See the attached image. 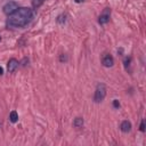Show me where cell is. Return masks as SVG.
Listing matches in <instances>:
<instances>
[{
    "mask_svg": "<svg viewBox=\"0 0 146 146\" xmlns=\"http://www.w3.org/2000/svg\"><path fill=\"white\" fill-rule=\"evenodd\" d=\"M34 17V10L29 7H18L7 19V26L10 29H22L29 25Z\"/></svg>",
    "mask_w": 146,
    "mask_h": 146,
    "instance_id": "cell-1",
    "label": "cell"
},
{
    "mask_svg": "<svg viewBox=\"0 0 146 146\" xmlns=\"http://www.w3.org/2000/svg\"><path fill=\"white\" fill-rule=\"evenodd\" d=\"M106 96V87L104 83H98L95 90V95H94V102L95 103H100L104 100Z\"/></svg>",
    "mask_w": 146,
    "mask_h": 146,
    "instance_id": "cell-2",
    "label": "cell"
},
{
    "mask_svg": "<svg viewBox=\"0 0 146 146\" xmlns=\"http://www.w3.org/2000/svg\"><path fill=\"white\" fill-rule=\"evenodd\" d=\"M18 9V3L16 2V1H9V2H7L3 7H2V11L6 14V15H11L15 10H17Z\"/></svg>",
    "mask_w": 146,
    "mask_h": 146,
    "instance_id": "cell-3",
    "label": "cell"
},
{
    "mask_svg": "<svg viewBox=\"0 0 146 146\" xmlns=\"http://www.w3.org/2000/svg\"><path fill=\"white\" fill-rule=\"evenodd\" d=\"M110 18H111V9L110 8H105L103 10V13L100 14L99 18H98V23L100 25H104V24L110 22Z\"/></svg>",
    "mask_w": 146,
    "mask_h": 146,
    "instance_id": "cell-4",
    "label": "cell"
},
{
    "mask_svg": "<svg viewBox=\"0 0 146 146\" xmlns=\"http://www.w3.org/2000/svg\"><path fill=\"white\" fill-rule=\"evenodd\" d=\"M102 64L105 66V67H112L114 65V58L112 57V55L110 54H106L103 59H102Z\"/></svg>",
    "mask_w": 146,
    "mask_h": 146,
    "instance_id": "cell-5",
    "label": "cell"
},
{
    "mask_svg": "<svg viewBox=\"0 0 146 146\" xmlns=\"http://www.w3.org/2000/svg\"><path fill=\"white\" fill-rule=\"evenodd\" d=\"M18 60L17 59H15V58H10L9 60H8V63H7V70H8V72L9 73H13V72H15L16 71V68L18 67Z\"/></svg>",
    "mask_w": 146,
    "mask_h": 146,
    "instance_id": "cell-6",
    "label": "cell"
},
{
    "mask_svg": "<svg viewBox=\"0 0 146 146\" xmlns=\"http://www.w3.org/2000/svg\"><path fill=\"white\" fill-rule=\"evenodd\" d=\"M120 129H121L122 132H125V133L129 132L131 130V123H130V121H128V120L122 121L121 124H120Z\"/></svg>",
    "mask_w": 146,
    "mask_h": 146,
    "instance_id": "cell-7",
    "label": "cell"
},
{
    "mask_svg": "<svg viewBox=\"0 0 146 146\" xmlns=\"http://www.w3.org/2000/svg\"><path fill=\"white\" fill-rule=\"evenodd\" d=\"M9 120H10V122H13V123H15V122L18 121V114H17L16 111H11V112H10V114H9Z\"/></svg>",
    "mask_w": 146,
    "mask_h": 146,
    "instance_id": "cell-8",
    "label": "cell"
},
{
    "mask_svg": "<svg viewBox=\"0 0 146 146\" xmlns=\"http://www.w3.org/2000/svg\"><path fill=\"white\" fill-rule=\"evenodd\" d=\"M73 125L75 128H80L83 125V119L82 117H75L74 119V122H73Z\"/></svg>",
    "mask_w": 146,
    "mask_h": 146,
    "instance_id": "cell-9",
    "label": "cell"
},
{
    "mask_svg": "<svg viewBox=\"0 0 146 146\" xmlns=\"http://www.w3.org/2000/svg\"><path fill=\"white\" fill-rule=\"evenodd\" d=\"M43 2H44V0H32V1H31L32 7H33L34 9H38L40 6L43 5Z\"/></svg>",
    "mask_w": 146,
    "mask_h": 146,
    "instance_id": "cell-10",
    "label": "cell"
},
{
    "mask_svg": "<svg viewBox=\"0 0 146 146\" xmlns=\"http://www.w3.org/2000/svg\"><path fill=\"white\" fill-rule=\"evenodd\" d=\"M65 21H66V16L65 15H59L57 17V23H59V24H64Z\"/></svg>",
    "mask_w": 146,
    "mask_h": 146,
    "instance_id": "cell-11",
    "label": "cell"
},
{
    "mask_svg": "<svg viewBox=\"0 0 146 146\" xmlns=\"http://www.w3.org/2000/svg\"><path fill=\"white\" fill-rule=\"evenodd\" d=\"M130 62H131V57H127L125 59H124V67L128 70V66L130 65Z\"/></svg>",
    "mask_w": 146,
    "mask_h": 146,
    "instance_id": "cell-12",
    "label": "cell"
},
{
    "mask_svg": "<svg viewBox=\"0 0 146 146\" xmlns=\"http://www.w3.org/2000/svg\"><path fill=\"white\" fill-rule=\"evenodd\" d=\"M113 106H114L115 108L120 107V103H119V100H117V99H114V100H113Z\"/></svg>",
    "mask_w": 146,
    "mask_h": 146,
    "instance_id": "cell-13",
    "label": "cell"
},
{
    "mask_svg": "<svg viewBox=\"0 0 146 146\" xmlns=\"http://www.w3.org/2000/svg\"><path fill=\"white\" fill-rule=\"evenodd\" d=\"M140 131H145V120H141V123H140Z\"/></svg>",
    "mask_w": 146,
    "mask_h": 146,
    "instance_id": "cell-14",
    "label": "cell"
},
{
    "mask_svg": "<svg viewBox=\"0 0 146 146\" xmlns=\"http://www.w3.org/2000/svg\"><path fill=\"white\" fill-rule=\"evenodd\" d=\"M2 74H3V68L0 66V75H2Z\"/></svg>",
    "mask_w": 146,
    "mask_h": 146,
    "instance_id": "cell-15",
    "label": "cell"
},
{
    "mask_svg": "<svg viewBox=\"0 0 146 146\" xmlns=\"http://www.w3.org/2000/svg\"><path fill=\"white\" fill-rule=\"evenodd\" d=\"M84 0H75V2H78V3H80V2H83Z\"/></svg>",
    "mask_w": 146,
    "mask_h": 146,
    "instance_id": "cell-16",
    "label": "cell"
},
{
    "mask_svg": "<svg viewBox=\"0 0 146 146\" xmlns=\"http://www.w3.org/2000/svg\"><path fill=\"white\" fill-rule=\"evenodd\" d=\"M0 41H1V36H0Z\"/></svg>",
    "mask_w": 146,
    "mask_h": 146,
    "instance_id": "cell-17",
    "label": "cell"
}]
</instances>
